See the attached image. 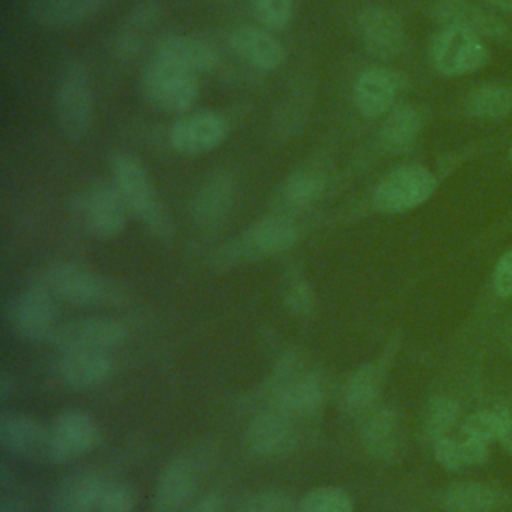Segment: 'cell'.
I'll return each instance as SVG.
<instances>
[{"label":"cell","mask_w":512,"mask_h":512,"mask_svg":"<svg viewBox=\"0 0 512 512\" xmlns=\"http://www.w3.org/2000/svg\"><path fill=\"white\" fill-rule=\"evenodd\" d=\"M108 172L112 186L130 214H134L152 236L168 240L172 236V220L156 194V186L144 162L130 152H116L108 160Z\"/></svg>","instance_id":"6da1fadb"},{"label":"cell","mask_w":512,"mask_h":512,"mask_svg":"<svg viewBox=\"0 0 512 512\" xmlns=\"http://www.w3.org/2000/svg\"><path fill=\"white\" fill-rule=\"evenodd\" d=\"M40 284L54 298L74 306H102L122 300V290L112 280L78 262L50 264Z\"/></svg>","instance_id":"7a4b0ae2"},{"label":"cell","mask_w":512,"mask_h":512,"mask_svg":"<svg viewBox=\"0 0 512 512\" xmlns=\"http://www.w3.org/2000/svg\"><path fill=\"white\" fill-rule=\"evenodd\" d=\"M274 408L296 418L314 416L322 410L326 388L320 376L308 370L294 354H286L274 368L272 376Z\"/></svg>","instance_id":"3957f363"},{"label":"cell","mask_w":512,"mask_h":512,"mask_svg":"<svg viewBox=\"0 0 512 512\" xmlns=\"http://www.w3.org/2000/svg\"><path fill=\"white\" fill-rule=\"evenodd\" d=\"M300 238V230L288 214L276 212L252 222L238 238L222 248L218 260L222 266L240 260H260L290 250Z\"/></svg>","instance_id":"277c9868"},{"label":"cell","mask_w":512,"mask_h":512,"mask_svg":"<svg viewBox=\"0 0 512 512\" xmlns=\"http://www.w3.org/2000/svg\"><path fill=\"white\" fill-rule=\"evenodd\" d=\"M142 92L162 112L186 114L198 100V74L184 70L164 58L152 56L142 70Z\"/></svg>","instance_id":"5b68a950"},{"label":"cell","mask_w":512,"mask_h":512,"mask_svg":"<svg viewBox=\"0 0 512 512\" xmlns=\"http://www.w3.org/2000/svg\"><path fill=\"white\" fill-rule=\"evenodd\" d=\"M54 114L60 132L70 140H82L94 116L92 78L84 64H68L56 84Z\"/></svg>","instance_id":"8992f818"},{"label":"cell","mask_w":512,"mask_h":512,"mask_svg":"<svg viewBox=\"0 0 512 512\" xmlns=\"http://www.w3.org/2000/svg\"><path fill=\"white\" fill-rule=\"evenodd\" d=\"M436 176L420 166L406 164L390 170L374 188L372 204L384 214H402L422 206L436 192Z\"/></svg>","instance_id":"52a82bcc"},{"label":"cell","mask_w":512,"mask_h":512,"mask_svg":"<svg viewBox=\"0 0 512 512\" xmlns=\"http://www.w3.org/2000/svg\"><path fill=\"white\" fill-rule=\"evenodd\" d=\"M490 58L482 36L444 26L430 44V60L444 76H464L482 68Z\"/></svg>","instance_id":"ba28073f"},{"label":"cell","mask_w":512,"mask_h":512,"mask_svg":"<svg viewBox=\"0 0 512 512\" xmlns=\"http://www.w3.org/2000/svg\"><path fill=\"white\" fill-rule=\"evenodd\" d=\"M78 212L84 228L100 240L118 238L128 224L130 210L112 182H94L78 198Z\"/></svg>","instance_id":"9c48e42d"},{"label":"cell","mask_w":512,"mask_h":512,"mask_svg":"<svg viewBox=\"0 0 512 512\" xmlns=\"http://www.w3.org/2000/svg\"><path fill=\"white\" fill-rule=\"evenodd\" d=\"M226 120L214 110H192L180 114L170 130V146L184 156H202L216 150L226 138Z\"/></svg>","instance_id":"30bf717a"},{"label":"cell","mask_w":512,"mask_h":512,"mask_svg":"<svg viewBox=\"0 0 512 512\" xmlns=\"http://www.w3.org/2000/svg\"><path fill=\"white\" fill-rule=\"evenodd\" d=\"M356 28L362 46L378 60H392L402 54L406 34L398 14L380 4H368L356 14Z\"/></svg>","instance_id":"8fae6325"},{"label":"cell","mask_w":512,"mask_h":512,"mask_svg":"<svg viewBox=\"0 0 512 512\" xmlns=\"http://www.w3.org/2000/svg\"><path fill=\"white\" fill-rule=\"evenodd\" d=\"M404 90V74L390 66L362 70L352 86V100L364 118H384Z\"/></svg>","instance_id":"7c38bea8"},{"label":"cell","mask_w":512,"mask_h":512,"mask_svg":"<svg viewBox=\"0 0 512 512\" xmlns=\"http://www.w3.org/2000/svg\"><path fill=\"white\" fill-rule=\"evenodd\" d=\"M128 338L126 326L116 318H76L56 328L52 334L60 352L96 350L108 352Z\"/></svg>","instance_id":"4fadbf2b"},{"label":"cell","mask_w":512,"mask_h":512,"mask_svg":"<svg viewBox=\"0 0 512 512\" xmlns=\"http://www.w3.org/2000/svg\"><path fill=\"white\" fill-rule=\"evenodd\" d=\"M98 426L84 410H64L50 426V462L66 464L98 444Z\"/></svg>","instance_id":"5bb4252c"},{"label":"cell","mask_w":512,"mask_h":512,"mask_svg":"<svg viewBox=\"0 0 512 512\" xmlns=\"http://www.w3.org/2000/svg\"><path fill=\"white\" fill-rule=\"evenodd\" d=\"M298 444L292 416L280 410H266L254 416L246 428V446L258 458H280Z\"/></svg>","instance_id":"9a60e30c"},{"label":"cell","mask_w":512,"mask_h":512,"mask_svg":"<svg viewBox=\"0 0 512 512\" xmlns=\"http://www.w3.org/2000/svg\"><path fill=\"white\" fill-rule=\"evenodd\" d=\"M10 320L14 328L28 340L52 338L56 332V304L54 296L42 286L26 288L10 306Z\"/></svg>","instance_id":"2e32d148"},{"label":"cell","mask_w":512,"mask_h":512,"mask_svg":"<svg viewBox=\"0 0 512 512\" xmlns=\"http://www.w3.org/2000/svg\"><path fill=\"white\" fill-rule=\"evenodd\" d=\"M0 444L20 458L50 462V428L30 414H4Z\"/></svg>","instance_id":"e0dca14e"},{"label":"cell","mask_w":512,"mask_h":512,"mask_svg":"<svg viewBox=\"0 0 512 512\" xmlns=\"http://www.w3.org/2000/svg\"><path fill=\"white\" fill-rule=\"evenodd\" d=\"M236 198V180L220 170L210 174L194 192L192 218L204 230L218 228L230 214Z\"/></svg>","instance_id":"ac0fdd59"},{"label":"cell","mask_w":512,"mask_h":512,"mask_svg":"<svg viewBox=\"0 0 512 512\" xmlns=\"http://www.w3.org/2000/svg\"><path fill=\"white\" fill-rule=\"evenodd\" d=\"M362 446L378 460H392L400 448V420L394 408L374 404L358 416Z\"/></svg>","instance_id":"d6986e66"},{"label":"cell","mask_w":512,"mask_h":512,"mask_svg":"<svg viewBox=\"0 0 512 512\" xmlns=\"http://www.w3.org/2000/svg\"><path fill=\"white\" fill-rule=\"evenodd\" d=\"M230 50L248 66L260 72H274L282 66L286 52L280 40L266 28L242 26L228 38Z\"/></svg>","instance_id":"ffe728a7"},{"label":"cell","mask_w":512,"mask_h":512,"mask_svg":"<svg viewBox=\"0 0 512 512\" xmlns=\"http://www.w3.org/2000/svg\"><path fill=\"white\" fill-rule=\"evenodd\" d=\"M154 56L164 58L194 74L212 72L218 68V52L198 36L190 34H166L158 38Z\"/></svg>","instance_id":"44dd1931"},{"label":"cell","mask_w":512,"mask_h":512,"mask_svg":"<svg viewBox=\"0 0 512 512\" xmlns=\"http://www.w3.org/2000/svg\"><path fill=\"white\" fill-rule=\"evenodd\" d=\"M114 370L108 352L96 350H70L62 352L58 360L60 380L74 390H90L104 384Z\"/></svg>","instance_id":"7402d4cb"},{"label":"cell","mask_w":512,"mask_h":512,"mask_svg":"<svg viewBox=\"0 0 512 512\" xmlns=\"http://www.w3.org/2000/svg\"><path fill=\"white\" fill-rule=\"evenodd\" d=\"M432 14L442 26L462 28L482 38H500L506 34V24L498 16L468 0H438Z\"/></svg>","instance_id":"603a6c76"},{"label":"cell","mask_w":512,"mask_h":512,"mask_svg":"<svg viewBox=\"0 0 512 512\" xmlns=\"http://www.w3.org/2000/svg\"><path fill=\"white\" fill-rule=\"evenodd\" d=\"M196 490V470L188 460H172L158 474L152 510L154 512H180Z\"/></svg>","instance_id":"cb8c5ba5"},{"label":"cell","mask_w":512,"mask_h":512,"mask_svg":"<svg viewBox=\"0 0 512 512\" xmlns=\"http://www.w3.org/2000/svg\"><path fill=\"white\" fill-rule=\"evenodd\" d=\"M108 478L96 470L70 474L54 492L52 512H96Z\"/></svg>","instance_id":"d4e9b609"},{"label":"cell","mask_w":512,"mask_h":512,"mask_svg":"<svg viewBox=\"0 0 512 512\" xmlns=\"http://www.w3.org/2000/svg\"><path fill=\"white\" fill-rule=\"evenodd\" d=\"M108 0H30L28 16L44 28H68L92 20Z\"/></svg>","instance_id":"484cf974"},{"label":"cell","mask_w":512,"mask_h":512,"mask_svg":"<svg viewBox=\"0 0 512 512\" xmlns=\"http://www.w3.org/2000/svg\"><path fill=\"white\" fill-rule=\"evenodd\" d=\"M160 16V6L154 0H142L136 4L124 18L122 26L118 28V34L112 42V52L116 60L130 62L140 54L142 42L148 34V30L156 24Z\"/></svg>","instance_id":"4316f807"},{"label":"cell","mask_w":512,"mask_h":512,"mask_svg":"<svg viewBox=\"0 0 512 512\" xmlns=\"http://www.w3.org/2000/svg\"><path fill=\"white\" fill-rule=\"evenodd\" d=\"M384 372H386L384 360L360 364L344 382V388H342L344 410L360 416L362 412H366L368 408L378 404V398L382 392V382H384Z\"/></svg>","instance_id":"83f0119b"},{"label":"cell","mask_w":512,"mask_h":512,"mask_svg":"<svg viewBox=\"0 0 512 512\" xmlns=\"http://www.w3.org/2000/svg\"><path fill=\"white\" fill-rule=\"evenodd\" d=\"M422 130V114L412 104H396L384 118L378 132L380 146L386 152H404L412 148Z\"/></svg>","instance_id":"f1b7e54d"},{"label":"cell","mask_w":512,"mask_h":512,"mask_svg":"<svg viewBox=\"0 0 512 512\" xmlns=\"http://www.w3.org/2000/svg\"><path fill=\"white\" fill-rule=\"evenodd\" d=\"M434 460L448 472H458L470 466H478L488 458V444L476 442L462 434L444 436L432 442Z\"/></svg>","instance_id":"f546056e"},{"label":"cell","mask_w":512,"mask_h":512,"mask_svg":"<svg viewBox=\"0 0 512 512\" xmlns=\"http://www.w3.org/2000/svg\"><path fill=\"white\" fill-rule=\"evenodd\" d=\"M324 194V178L314 170H298L290 174L278 194L282 214L310 210Z\"/></svg>","instance_id":"4dcf8cb0"},{"label":"cell","mask_w":512,"mask_h":512,"mask_svg":"<svg viewBox=\"0 0 512 512\" xmlns=\"http://www.w3.org/2000/svg\"><path fill=\"white\" fill-rule=\"evenodd\" d=\"M444 506L450 512H494L500 506V494L482 482H454L444 492Z\"/></svg>","instance_id":"1f68e13d"},{"label":"cell","mask_w":512,"mask_h":512,"mask_svg":"<svg viewBox=\"0 0 512 512\" xmlns=\"http://www.w3.org/2000/svg\"><path fill=\"white\" fill-rule=\"evenodd\" d=\"M466 110L476 118H502L512 112V92L498 84H482L466 96Z\"/></svg>","instance_id":"d6a6232c"},{"label":"cell","mask_w":512,"mask_h":512,"mask_svg":"<svg viewBox=\"0 0 512 512\" xmlns=\"http://www.w3.org/2000/svg\"><path fill=\"white\" fill-rule=\"evenodd\" d=\"M460 404L454 398L438 396L430 402L426 410V434L432 442L454 434L456 428H460Z\"/></svg>","instance_id":"836d02e7"},{"label":"cell","mask_w":512,"mask_h":512,"mask_svg":"<svg viewBox=\"0 0 512 512\" xmlns=\"http://www.w3.org/2000/svg\"><path fill=\"white\" fill-rule=\"evenodd\" d=\"M296 512H354L348 492L336 486H320L310 490L300 502Z\"/></svg>","instance_id":"e575fe53"},{"label":"cell","mask_w":512,"mask_h":512,"mask_svg":"<svg viewBox=\"0 0 512 512\" xmlns=\"http://www.w3.org/2000/svg\"><path fill=\"white\" fill-rule=\"evenodd\" d=\"M282 300L286 308L298 318H308L314 312V290L306 280V276H302L300 272L286 274Z\"/></svg>","instance_id":"d590c367"},{"label":"cell","mask_w":512,"mask_h":512,"mask_svg":"<svg viewBox=\"0 0 512 512\" xmlns=\"http://www.w3.org/2000/svg\"><path fill=\"white\" fill-rule=\"evenodd\" d=\"M252 10L262 28L280 32L292 22L294 0H252Z\"/></svg>","instance_id":"8d00e7d4"},{"label":"cell","mask_w":512,"mask_h":512,"mask_svg":"<svg viewBox=\"0 0 512 512\" xmlns=\"http://www.w3.org/2000/svg\"><path fill=\"white\" fill-rule=\"evenodd\" d=\"M498 426V410H478L462 418L458 430L462 436L490 446V442L498 440Z\"/></svg>","instance_id":"74e56055"},{"label":"cell","mask_w":512,"mask_h":512,"mask_svg":"<svg viewBox=\"0 0 512 512\" xmlns=\"http://www.w3.org/2000/svg\"><path fill=\"white\" fill-rule=\"evenodd\" d=\"M138 502L136 488L130 482L122 480H108L96 512H134Z\"/></svg>","instance_id":"f35d334b"},{"label":"cell","mask_w":512,"mask_h":512,"mask_svg":"<svg viewBox=\"0 0 512 512\" xmlns=\"http://www.w3.org/2000/svg\"><path fill=\"white\" fill-rule=\"evenodd\" d=\"M298 504L282 490H262L248 496L238 512H296Z\"/></svg>","instance_id":"ab89813d"},{"label":"cell","mask_w":512,"mask_h":512,"mask_svg":"<svg viewBox=\"0 0 512 512\" xmlns=\"http://www.w3.org/2000/svg\"><path fill=\"white\" fill-rule=\"evenodd\" d=\"M492 288L500 298L512 296V248L500 256L492 274Z\"/></svg>","instance_id":"60d3db41"},{"label":"cell","mask_w":512,"mask_h":512,"mask_svg":"<svg viewBox=\"0 0 512 512\" xmlns=\"http://www.w3.org/2000/svg\"><path fill=\"white\" fill-rule=\"evenodd\" d=\"M498 442L512 454V406H504L498 410Z\"/></svg>","instance_id":"b9f144b4"},{"label":"cell","mask_w":512,"mask_h":512,"mask_svg":"<svg viewBox=\"0 0 512 512\" xmlns=\"http://www.w3.org/2000/svg\"><path fill=\"white\" fill-rule=\"evenodd\" d=\"M188 512H224V502L218 494H208L196 500Z\"/></svg>","instance_id":"7bdbcfd3"},{"label":"cell","mask_w":512,"mask_h":512,"mask_svg":"<svg viewBox=\"0 0 512 512\" xmlns=\"http://www.w3.org/2000/svg\"><path fill=\"white\" fill-rule=\"evenodd\" d=\"M0 512H30V504L22 496L4 494L0 500Z\"/></svg>","instance_id":"ee69618b"},{"label":"cell","mask_w":512,"mask_h":512,"mask_svg":"<svg viewBox=\"0 0 512 512\" xmlns=\"http://www.w3.org/2000/svg\"><path fill=\"white\" fill-rule=\"evenodd\" d=\"M10 390H12V378L6 370L0 372V398L6 400L10 396Z\"/></svg>","instance_id":"f6af8a7d"},{"label":"cell","mask_w":512,"mask_h":512,"mask_svg":"<svg viewBox=\"0 0 512 512\" xmlns=\"http://www.w3.org/2000/svg\"><path fill=\"white\" fill-rule=\"evenodd\" d=\"M486 2L504 10V12H512V0H486Z\"/></svg>","instance_id":"bcb514c9"},{"label":"cell","mask_w":512,"mask_h":512,"mask_svg":"<svg viewBox=\"0 0 512 512\" xmlns=\"http://www.w3.org/2000/svg\"><path fill=\"white\" fill-rule=\"evenodd\" d=\"M510 158H512V146H510Z\"/></svg>","instance_id":"7dc6e473"}]
</instances>
